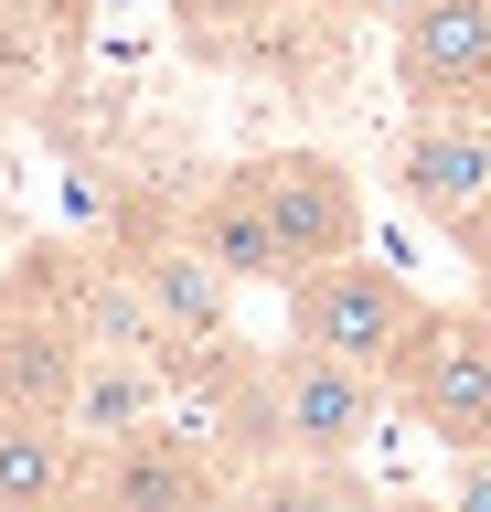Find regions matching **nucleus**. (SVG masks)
<instances>
[{
  "instance_id": "7ed1b4c3",
  "label": "nucleus",
  "mask_w": 491,
  "mask_h": 512,
  "mask_svg": "<svg viewBox=\"0 0 491 512\" xmlns=\"http://www.w3.org/2000/svg\"><path fill=\"white\" fill-rule=\"evenodd\" d=\"M385 384L449 459L481 448L491 438V299L481 310H427V331L406 342V363H395Z\"/></svg>"
},
{
  "instance_id": "9d476101",
  "label": "nucleus",
  "mask_w": 491,
  "mask_h": 512,
  "mask_svg": "<svg viewBox=\"0 0 491 512\" xmlns=\"http://www.w3.org/2000/svg\"><path fill=\"white\" fill-rule=\"evenodd\" d=\"M193 246L214 256L235 288H289V246H278V224H267V192L246 182V171H225V182L193 203Z\"/></svg>"
},
{
  "instance_id": "ddd939ff",
  "label": "nucleus",
  "mask_w": 491,
  "mask_h": 512,
  "mask_svg": "<svg viewBox=\"0 0 491 512\" xmlns=\"http://www.w3.org/2000/svg\"><path fill=\"white\" fill-rule=\"evenodd\" d=\"M449 491H459V512H491V438L459 448V480H449Z\"/></svg>"
},
{
  "instance_id": "f8f14e48",
  "label": "nucleus",
  "mask_w": 491,
  "mask_h": 512,
  "mask_svg": "<svg viewBox=\"0 0 491 512\" xmlns=\"http://www.w3.org/2000/svg\"><path fill=\"white\" fill-rule=\"evenodd\" d=\"M299 0H171V22H182V43L193 54H214V64H246V54H267V32L289 22Z\"/></svg>"
},
{
  "instance_id": "4468645a",
  "label": "nucleus",
  "mask_w": 491,
  "mask_h": 512,
  "mask_svg": "<svg viewBox=\"0 0 491 512\" xmlns=\"http://www.w3.org/2000/svg\"><path fill=\"white\" fill-rule=\"evenodd\" d=\"M449 235H459V256H470V267H481V288H491V203H481V214H459Z\"/></svg>"
},
{
  "instance_id": "2eb2a0df",
  "label": "nucleus",
  "mask_w": 491,
  "mask_h": 512,
  "mask_svg": "<svg viewBox=\"0 0 491 512\" xmlns=\"http://www.w3.org/2000/svg\"><path fill=\"white\" fill-rule=\"evenodd\" d=\"M342 11H363V22H406L417 0H342Z\"/></svg>"
},
{
  "instance_id": "0eeeda50",
  "label": "nucleus",
  "mask_w": 491,
  "mask_h": 512,
  "mask_svg": "<svg viewBox=\"0 0 491 512\" xmlns=\"http://www.w3.org/2000/svg\"><path fill=\"white\" fill-rule=\"evenodd\" d=\"M171 416V352H129V342H86L75 352V384H65V427L86 448H118L139 427Z\"/></svg>"
},
{
  "instance_id": "39448f33",
  "label": "nucleus",
  "mask_w": 491,
  "mask_h": 512,
  "mask_svg": "<svg viewBox=\"0 0 491 512\" xmlns=\"http://www.w3.org/2000/svg\"><path fill=\"white\" fill-rule=\"evenodd\" d=\"M406 107H491V0H417L395 22Z\"/></svg>"
},
{
  "instance_id": "20e7f679",
  "label": "nucleus",
  "mask_w": 491,
  "mask_h": 512,
  "mask_svg": "<svg viewBox=\"0 0 491 512\" xmlns=\"http://www.w3.org/2000/svg\"><path fill=\"white\" fill-rule=\"evenodd\" d=\"M246 182L267 192V224H278V246H289V278L363 246V182L331 150H267V160H246Z\"/></svg>"
},
{
  "instance_id": "9b49d317",
  "label": "nucleus",
  "mask_w": 491,
  "mask_h": 512,
  "mask_svg": "<svg viewBox=\"0 0 491 512\" xmlns=\"http://www.w3.org/2000/svg\"><path fill=\"white\" fill-rule=\"evenodd\" d=\"M214 480L225 470H214L182 427H139V438L97 448V502H203Z\"/></svg>"
},
{
  "instance_id": "423d86ee",
  "label": "nucleus",
  "mask_w": 491,
  "mask_h": 512,
  "mask_svg": "<svg viewBox=\"0 0 491 512\" xmlns=\"http://www.w3.org/2000/svg\"><path fill=\"white\" fill-rule=\"evenodd\" d=\"M395 192H406L427 224L481 214V203H491V107H406Z\"/></svg>"
},
{
  "instance_id": "f03ea898",
  "label": "nucleus",
  "mask_w": 491,
  "mask_h": 512,
  "mask_svg": "<svg viewBox=\"0 0 491 512\" xmlns=\"http://www.w3.org/2000/svg\"><path fill=\"white\" fill-rule=\"evenodd\" d=\"M427 299L417 278H395V267H374V256H321V267H299L289 278V331L299 342L342 352V363H374V374H395L406 363V342L427 331Z\"/></svg>"
},
{
  "instance_id": "f257e3e1",
  "label": "nucleus",
  "mask_w": 491,
  "mask_h": 512,
  "mask_svg": "<svg viewBox=\"0 0 491 512\" xmlns=\"http://www.w3.org/2000/svg\"><path fill=\"white\" fill-rule=\"evenodd\" d=\"M385 395H395V384L374 374V363H342V352H321V342L289 331V342L257 363V438L289 448L299 470H342V459L374 438Z\"/></svg>"
},
{
  "instance_id": "1a4fd4ad",
  "label": "nucleus",
  "mask_w": 491,
  "mask_h": 512,
  "mask_svg": "<svg viewBox=\"0 0 491 512\" xmlns=\"http://www.w3.org/2000/svg\"><path fill=\"white\" fill-rule=\"evenodd\" d=\"M129 278H139V299L161 310V342H171V352L225 342L235 278H225V267H214V256L193 246V235H171V246H139V256H129Z\"/></svg>"
},
{
  "instance_id": "6e6552de",
  "label": "nucleus",
  "mask_w": 491,
  "mask_h": 512,
  "mask_svg": "<svg viewBox=\"0 0 491 512\" xmlns=\"http://www.w3.org/2000/svg\"><path fill=\"white\" fill-rule=\"evenodd\" d=\"M97 491V448L54 406H0V512H54Z\"/></svg>"
}]
</instances>
